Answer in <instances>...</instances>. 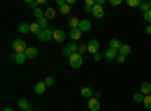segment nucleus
<instances>
[{"label": "nucleus", "instance_id": "nucleus-1", "mask_svg": "<svg viewBox=\"0 0 151 111\" xmlns=\"http://www.w3.org/2000/svg\"><path fill=\"white\" fill-rule=\"evenodd\" d=\"M12 48H14V53L21 54V53H26L27 45H26V42H24L23 39H15L14 42H12Z\"/></svg>", "mask_w": 151, "mask_h": 111}, {"label": "nucleus", "instance_id": "nucleus-2", "mask_svg": "<svg viewBox=\"0 0 151 111\" xmlns=\"http://www.w3.org/2000/svg\"><path fill=\"white\" fill-rule=\"evenodd\" d=\"M68 62H70V66H71V68L77 69V68H80V66L83 65V57H82L79 53H74V54L68 59Z\"/></svg>", "mask_w": 151, "mask_h": 111}, {"label": "nucleus", "instance_id": "nucleus-3", "mask_svg": "<svg viewBox=\"0 0 151 111\" xmlns=\"http://www.w3.org/2000/svg\"><path fill=\"white\" fill-rule=\"evenodd\" d=\"M53 35H55V32L52 29H44V30L40 32V35H38L36 38L40 39L41 42H48V41L53 39Z\"/></svg>", "mask_w": 151, "mask_h": 111}, {"label": "nucleus", "instance_id": "nucleus-4", "mask_svg": "<svg viewBox=\"0 0 151 111\" xmlns=\"http://www.w3.org/2000/svg\"><path fill=\"white\" fill-rule=\"evenodd\" d=\"M77 48H79V45H76V42H70V44L64 48V50H62V54L70 59L74 53H77Z\"/></svg>", "mask_w": 151, "mask_h": 111}, {"label": "nucleus", "instance_id": "nucleus-5", "mask_svg": "<svg viewBox=\"0 0 151 111\" xmlns=\"http://www.w3.org/2000/svg\"><path fill=\"white\" fill-rule=\"evenodd\" d=\"M86 45H88V53H91L92 56H94V54H97V53H98V50H100V42H98L97 39H91Z\"/></svg>", "mask_w": 151, "mask_h": 111}, {"label": "nucleus", "instance_id": "nucleus-6", "mask_svg": "<svg viewBox=\"0 0 151 111\" xmlns=\"http://www.w3.org/2000/svg\"><path fill=\"white\" fill-rule=\"evenodd\" d=\"M65 38H67V33L62 30V29H56L55 30V35H53V39L58 42V44H62L65 41Z\"/></svg>", "mask_w": 151, "mask_h": 111}, {"label": "nucleus", "instance_id": "nucleus-7", "mask_svg": "<svg viewBox=\"0 0 151 111\" xmlns=\"http://www.w3.org/2000/svg\"><path fill=\"white\" fill-rule=\"evenodd\" d=\"M103 57H104L106 60H116V57H118V50H115V48H107V50L104 51V54H103Z\"/></svg>", "mask_w": 151, "mask_h": 111}, {"label": "nucleus", "instance_id": "nucleus-8", "mask_svg": "<svg viewBox=\"0 0 151 111\" xmlns=\"http://www.w3.org/2000/svg\"><path fill=\"white\" fill-rule=\"evenodd\" d=\"M92 15H94V18H97V20H101V18L104 17V9H103V6L95 5V6L92 8Z\"/></svg>", "mask_w": 151, "mask_h": 111}, {"label": "nucleus", "instance_id": "nucleus-9", "mask_svg": "<svg viewBox=\"0 0 151 111\" xmlns=\"http://www.w3.org/2000/svg\"><path fill=\"white\" fill-rule=\"evenodd\" d=\"M88 107H89L91 111H100V101L97 98H91V99H88Z\"/></svg>", "mask_w": 151, "mask_h": 111}, {"label": "nucleus", "instance_id": "nucleus-10", "mask_svg": "<svg viewBox=\"0 0 151 111\" xmlns=\"http://www.w3.org/2000/svg\"><path fill=\"white\" fill-rule=\"evenodd\" d=\"M91 27H92V24H91V21L89 20H80V24H79V30L83 33V32H89L91 30Z\"/></svg>", "mask_w": 151, "mask_h": 111}, {"label": "nucleus", "instance_id": "nucleus-11", "mask_svg": "<svg viewBox=\"0 0 151 111\" xmlns=\"http://www.w3.org/2000/svg\"><path fill=\"white\" fill-rule=\"evenodd\" d=\"M45 89H47L45 83H44V81H38V83L35 84V87H33V92H35L36 95H44V93H45Z\"/></svg>", "mask_w": 151, "mask_h": 111}, {"label": "nucleus", "instance_id": "nucleus-12", "mask_svg": "<svg viewBox=\"0 0 151 111\" xmlns=\"http://www.w3.org/2000/svg\"><path fill=\"white\" fill-rule=\"evenodd\" d=\"M26 57L29 59V60H33V59H36V56H38V48L36 47H27V50H26Z\"/></svg>", "mask_w": 151, "mask_h": 111}, {"label": "nucleus", "instance_id": "nucleus-13", "mask_svg": "<svg viewBox=\"0 0 151 111\" xmlns=\"http://www.w3.org/2000/svg\"><path fill=\"white\" fill-rule=\"evenodd\" d=\"M80 38H82V32L79 29H71L70 30V39H71V42L79 41Z\"/></svg>", "mask_w": 151, "mask_h": 111}, {"label": "nucleus", "instance_id": "nucleus-14", "mask_svg": "<svg viewBox=\"0 0 151 111\" xmlns=\"http://www.w3.org/2000/svg\"><path fill=\"white\" fill-rule=\"evenodd\" d=\"M141 93H142L144 96L151 95V83L145 81V83H142V84H141Z\"/></svg>", "mask_w": 151, "mask_h": 111}, {"label": "nucleus", "instance_id": "nucleus-15", "mask_svg": "<svg viewBox=\"0 0 151 111\" xmlns=\"http://www.w3.org/2000/svg\"><path fill=\"white\" fill-rule=\"evenodd\" d=\"M68 26L71 27V29H79V24H80V20L77 18V17H70L68 18Z\"/></svg>", "mask_w": 151, "mask_h": 111}, {"label": "nucleus", "instance_id": "nucleus-16", "mask_svg": "<svg viewBox=\"0 0 151 111\" xmlns=\"http://www.w3.org/2000/svg\"><path fill=\"white\" fill-rule=\"evenodd\" d=\"M18 32L20 33H23V35H26V33H29L30 32V24H26V23H21V24H18Z\"/></svg>", "mask_w": 151, "mask_h": 111}, {"label": "nucleus", "instance_id": "nucleus-17", "mask_svg": "<svg viewBox=\"0 0 151 111\" xmlns=\"http://www.w3.org/2000/svg\"><path fill=\"white\" fill-rule=\"evenodd\" d=\"M130 53H132V47H130V45H124V44H122V47L118 50V54H122V56H125V57H127Z\"/></svg>", "mask_w": 151, "mask_h": 111}, {"label": "nucleus", "instance_id": "nucleus-18", "mask_svg": "<svg viewBox=\"0 0 151 111\" xmlns=\"http://www.w3.org/2000/svg\"><path fill=\"white\" fill-rule=\"evenodd\" d=\"M80 93H82V96L88 98V99H91V98H94V92H92L89 87H82V89H80Z\"/></svg>", "mask_w": 151, "mask_h": 111}, {"label": "nucleus", "instance_id": "nucleus-19", "mask_svg": "<svg viewBox=\"0 0 151 111\" xmlns=\"http://www.w3.org/2000/svg\"><path fill=\"white\" fill-rule=\"evenodd\" d=\"M17 104H18V107H20L21 110H24V111H26V110H30V102H29L27 99H24V98H21V99H20Z\"/></svg>", "mask_w": 151, "mask_h": 111}, {"label": "nucleus", "instance_id": "nucleus-20", "mask_svg": "<svg viewBox=\"0 0 151 111\" xmlns=\"http://www.w3.org/2000/svg\"><path fill=\"white\" fill-rule=\"evenodd\" d=\"M55 17H56V11L53 8H47L45 9V18L47 20H53Z\"/></svg>", "mask_w": 151, "mask_h": 111}, {"label": "nucleus", "instance_id": "nucleus-21", "mask_svg": "<svg viewBox=\"0 0 151 111\" xmlns=\"http://www.w3.org/2000/svg\"><path fill=\"white\" fill-rule=\"evenodd\" d=\"M40 32H41V27H40V24L38 23H32L30 24V33H33V35H40Z\"/></svg>", "mask_w": 151, "mask_h": 111}, {"label": "nucleus", "instance_id": "nucleus-22", "mask_svg": "<svg viewBox=\"0 0 151 111\" xmlns=\"http://www.w3.org/2000/svg\"><path fill=\"white\" fill-rule=\"evenodd\" d=\"M139 11L142 12V15L145 14V12L151 11V5H150V2H142V3H141V6H139Z\"/></svg>", "mask_w": 151, "mask_h": 111}, {"label": "nucleus", "instance_id": "nucleus-23", "mask_svg": "<svg viewBox=\"0 0 151 111\" xmlns=\"http://www.w3.org/2000/svg\"><path fill=\"white\" fill-rule=\"evenodd\" d=\"M121 47H122V44H121V41H119V39H116V38L110 39V48H115V50H119Z\"/></svg>", "mask_w": 151, "mask_h": 111}, {"label": "nucleus", "instance_id": "nucleus-24", "mask_svg": "<svg viewBox=\"0 0 151 111\" xmlns=\"http://www.w3.org/2000/svg\"><path fill=\"white\" fill-rule=\"evenodd\" d=\"M33 15H35L38 20H41V18H44V17H45V11H42L41 8H38V9H35V11H33Z\"/></svg>", "mask_w": 151, "mask_h": 111}, {"label": "nucleus", "instance_id": "nucleus-25", "mask_svg": "<svg viewBox=\"0 0 151 111\" xmlns=\"http://www.w3.org/2000/svg\"><path fill=\"white\" fill-rule=\"evenodd\" d=\"M26 60H27V57H26V54H24V53H21V54H17V56H15V62H17L18 65H23Z\"/></svg>", "mask_w": 151, "mask_h": 111}, {"label": "nucleus", "instance_id": "nucleus-26", "mask_svg": "<svg viewBox=\"0 0 151 111\" xmlns=\"http://www.w3.org/2000/svg\"><path fill=\"white\" fill-rule=\"evenodd\" d=\"M38 24H40V27H41V30H44V29H48V20L44 17V18H41V20H38L36 21Z\"/></svg>", "mask_w": 151, "mask_h": 111}, {"label": "nucleus", "instance_id": "nucleus-27", "mask_svg": "<svg viewBox=\"0 0 151 111\" xmlns=\"http://www.w3.org/2000/svg\"><path fill=\"white\" fill-rule=\"evenodd\" d=\"M59 12H60L62 15H68L70 12H71V8H70V5H67V3H65L64 6H60V8H59Z\"/></svg>", "mask_w": 151, "mask_h": 111}, {"label": "nucleus", "instance_id": "nucleus-28", "mask_svg": "<svg viewBox=\"0 0 151 111\" xmlns=\"http://www.w3.org/2000/svg\"><path fill=\"white\" fill-rule=\"evenodd\" d=\"M125 3H127V6H129V8H136V6L139 8L142 2H141V0H127Z\"/></svg>", "mask_w": 151, "mask_h": 111}, {"label": "nucleus", "instance_id": "nucleus-29", "mask_svg": "<svg viewBox=\"0 0 151 111\" xmlns=\"http://www.w3.org/2000/svg\"><path fill=\"white\" fill-rule=\"evenodd\" d=\"M144 107L147 108V110H151V95H147V96H144Z\"/></svg>", "mask_w": 151, "mask_h": 111}, {"label": "nucleus", "instance_id": "nucleus-30", "mask_svg": "<svg viewBox=\"0 0 151 111\" xmlns=\"http://www.w3.org/2000/svg\"><path fill=\"white\" fill-rule=\"evenodd\" d=\"M133 101H134V102H144V95H142L141 92L134 93V95H133Z\"/></svg>", "mask_w": 151, "mask_h": 111}, {"label": "nucleus", "instance_id": "nucleus-31", "mask_svg": "<svg viewBox=\"0 0 151 111\" xmlns=\"http://www.w3.org/2000/svg\"><path fill=\"white\" fill-rule=\"evenodd\" d=\"M86 51H88V45L80 44V45H79V48H77V53H79L80 56H83V53H86Z\"/></svg>", "mask_w": 151, "mask_h": 111}, {"label": "nucleus", "instance_id": "nucleus-32", "mask_svg": "<svg viewBox=\"0 0 151 111\" xmlns=\"http://www.w3.org/2000/svg\"><path fill=\"white\" fill-rule=\"evenodd\" d=\"M142 17H144V20H145L147 23H150V24H151V11H148V12H145V14H144Z\"/></svg>", "mask_w": 151, "mask_h": 111}, {"label": "nucleus", "instance_id": "nucleus-33", "mask_svg": "<svg viewBox=\"0 0 151 111\" xmlns=\"http://www.w3.org/2000/svg\"><path fill=\"white\" fill-rule=\"evenodd\" d=\"M116 62H118V63H125V56H122V54H118V57H116Z\"/></svg>", "mask_w": 151, "mask_h": 111}, {"label": "nucleus", "instance_id": "nucleus-34", "mask_svg": "<svg viewBox=\"0 0 151 111\" xmlns=\"http://www.w3.org/2000/svg\"><path fill=\"white\" fill-rule=\"evenodd\" d=\"M44 83H45V86H47V87H48V86H52V84H53V77H47Z\"/></svg>", "mask_w": 151, "mask_h": 111}, {"label": "nucleus", "instance_id": "nucleus-35", "mask_svg": "<svg viewBox=\"0 0 151 111\" xmlns=\"http://www.w3.org/2000/svg\"><path fill=\"white\" fill-rule=\"evenodd\" d=\"M27 3H29V6L35 11V9H38V2H30V0H27Z\"/></svg>", "mask_w": 151, "mask_h": 111}, {"label": "nucleus", "instance_id": "nucleus-36", "mask_svg": "<svg viewBox=\"0 0 151 111\" xmlns=\"http://www.w3.org/2000/svg\"><path fill=\"white\" fill-rule=\"evenodd\" d=\"M122 2H121V0H110V5L112 6H119Z\"/></svg>", "mask_w": 151, "mask_h": 111}, {"label": "nucleus", "instance_id": "nucleus-37", "mask_svg": "<svg viewBox=\"0 0 151 111\" xmlns=\"http://www.w3.org/2000/svg\"><path fill=\"white\" fill-rule=\"evenodd\" d=\"M83 11H85V12H88V14H92V6H88V5H85Z\"/></svg>", "mask_w": 151, "mask_h": 111}, {"label": "nucleus", "instance_id": "nucleus-38", "mask_svg": "<svg viewBox=\"0 0 151 111\" xmlns=\"http://www.w3.org/2000/svg\"><path fill=\"white\" fill-rule=\"evenodd\" d=\"M101 59H103V56H101V54H98V53H97V54H94V60H95V62H100Z\"/></svg>", "mask_w": 151, "mask_h": 111}, {"label": "nucleus", "instance_id": "nucleus-39", "mask_svg": "<svg viewBox=\"0 0 151 111\" xmlns=\"http://www.w3.org/2000/svg\"><path fill=\"white\" fill-rule=\"evenodd\" d=\"M145 32H147V33H148V35L151 36V24H148V26L145 27Z\"/></svg>", "mask_w": 151, "mask_h": 111}, {"label": "nucleus", "instance_id": "nucleus-40", "mask_svg": "<svg viewBox=\"0 0 151 111\" xmlns=\"http://www.w3.org/2000/svg\"><path fill=\"white\" fill-rule=\"evenodd\" d=\"M106 3V0H97V5H100V6H103Z\"/></svg>", "mask_w": 151, "mask_h": 111}, {"label": "nucleus", "instance_id": "nucleus-41", "mask_svg": "<svg viewBox=\"0 0 151 111\" xmlns=\"http://www.w3.org/2000/svg\"><path fill=\"white\" fill-rule=\"evenodd\" d=\"M15 56H17V53H12V54H9V59H12V60H15Z\"/></svg>", "mask_w": 151, "mask_h": 111}, {"label": "nucleus", "instance_id": "nucleus-42", "mask_svg": "<svg viewBox=\"0 0 151 111\" xmlns=\"http://www.w3.org/2000/svg\"><path fill=\"white\" fill-rule=\"evenodd\" d=\"M2 111H14V110H12V108H3Z\"/></svg>", "mask_w": 151, "mask_h": 111}, {"label": "nucleus", "instance_id": "nucleus-43", "mask_svg": "<svg viewBox=\"0 0 151 111\" xmlns=\"http://www.w3.org/2000/svg\"><path fill=\"white\" fill-rule=\"evenodd\" d=\"M26 111H33V110H26Z\"/></svg>", "mask_w": 151, "mask_h": 111}, {"label": "nucleus", "instance_id": "nucleus-44", "mask_svg": "<svg viewBox=\"0 0 151 111\" xmlns=\"http://www.w3.org/2000/svg\"><path fill=\"white\" fill-rule=\"evenodd\" d=\"M150 45H151V38H150Z\"/></svg>", "mask_w": 151, "mask_h": 111}, {"label": "nucleus", "instance_id": "nucleus-45", "mask_svg": "<svg viewBox=\"0 0 151 111\" xmlns=\"http://www.w3.org/2000/svg\"><path fill=\"white\" fill-rule=\"evenodd\" d=\"M150 5H151V2H150Z\"/></svg>", "mask_w": 151, "mask_h": 111}]
</instances>
